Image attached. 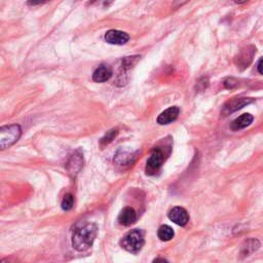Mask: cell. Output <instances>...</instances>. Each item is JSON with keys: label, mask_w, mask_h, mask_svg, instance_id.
I'll list each match as a JSON object with an SVG mask.
<instances>
[{"label": "cell", "mask_w": 263, "mask_h": 263, "mask_svg": "<svg viewBox=\"0 0 263 263\" xmlns=\"http://www.w3.org/2000/svg\"><path fill=\"white\" fill-rule=\"evenodd\" d=\"M97 231V225L94 223H85V224L78 225L72 234V247L80 252L87 251L93 246Z\"/></svg>", "instance_id": "cell-1"}, {"label": "cell", "mask_w": 263, "mask_h": 263, "mask_svg": "<svg viewBox=\"0 0 263 263\" xmlns=\"http://www.w3.org/2000/svg\"><path fill=\"white\" fill-rule=\"evenodd\" d=\"M145 241H144V234L139 229H134L129 231L121 241V246L130 253H138L141 251Z\"/></svg>", "instance_id": "cell-2"}, {"label": "cell", "mask_w": 263, "mask_h": 263, "mask_svg": "<svg viewBox=\"0 0 263 263\" xmlns=\"http://www.w3.org/2000/svg\"><path fill=\"white\" fill-rule=\"evenodd\" d=\"M22 129L19 125H9L0 128V147L2 150L10 147L20 139Z\"/></svg>", "instance_id": "cell-3"}, {"label": "cell", "mask_w": 263, "mask_h": 263, "mask_svg": "<svg viewBox=\"0 0 263 263\" xmlns=\"http://www.w3.org/2000/svg\"><path fill=\"white\" fill-rule=\"evenodd\" d=\"M166 161V152L162 147H155L146 164L147 175H155L159 173L164 162Z\"/></svg>", "instance_id": "cell-4"}, {"label": "cell", "mask_w": 263, "mask_h": 263, "mask_svg": "<svg viewBox=\"0 0 263 263\" xmlns=\"http://www.w3.org/2000/svg\"><path fill=\"white\" fill-rule=\"evenodd\" d=\"M256 54V47L254 45H248L241 49L239 55L235 58V64L241 70L246 69L251 64Z\"/></svg>", "instance_id": "cell-5"}, {"label": "cell", "mask_w": 263, "mask_h": 263, "mask_svg": "<svg viewBox=\"0 0 263 263\" xmlns=\"http://www.w3.org/2000/svg\"><path fill=\"white\" fill-rule=\"evenodd\" d=\"M253 102L254 99L252 98H245V97L233 98L224 104V106L222 108V113L224 115H228L229 113L238 111Z\"/></svg>", "instance_id": "cell-6"}, {"label": "cell", "mask_w": 263, "mask_h": 263, "mask_svg": "<svg viewBox=\"0 0 263 263\" xmlns=\"http://www.w3.org/2000/svg\"><path fill=\"white\" fill-rule=\"evenodd\" d=\"M138 153H139L138 151L132 152V151L121 149V150H118L117 153L115 154L114 163L117 166H121V167H130L136 162Z\"/></svg>", "instance_id": "cell-7"}, {"label": "cell", "mask_w": 263, "mask_h": 263, "mask_svg": "<svg viewBox=\"0 0 263 263\" xmlns=\"http://www.w3.org/2000/svg\"><path fill=\"white\" fill-rule=\"evenodd\" d=\"M105 42L114 45H123L130 41L128 33L120 30H109L105 33Z\"/></svg>", "instance_id": "cell-8"}, {"label": "cell", "mask_w": 263, "mask_h": 263, "mask_svg": "<svg viewBox=\"0 0 263 263\" xmlns=\"http://www.w3.org/2000/svg\"><path fill=\"white\" fill-rule=\"evenodd\" d=\"M169 218L179 226H185L189 221L187 211L182 207H175L169 212Z\"/></svg>", "instance_id": "cell-9"}, {"label": "cell", "mask_w": 263, "mask_h": 263, "mask_svg": "<svg viewBox=\"0 0 263 263\" xmlns=\"http://www.w3.org/2000/svg\"><path fill=\"white\" fill-rule=\"evenodd\" d=\"M137 220V213L133 208L126 207L122 210V212L118 215L117 221L121 225L124 226H130L135 223Z\"/></svg>", "instance_id": "cell-10"}, {"label": "cell", "mask_w": 263, "mask_h": 263, "mask_svg": "<svg viewBox=\"0 0 263 263\" xmlns=\"http://www.w3.org/2000/svg\"><path fill=\"white\" fill-rule=\"evenodd\" d=\"M113 74L112 68L107 64H101L93 73V81L96 83H105L109 81Z\"/></svg>", "instance_id": "cell-11"}, {"label": "cell", "mask_w": 263, "mask_h": 263, "mask_svg": "<svg viewBox=\"0 0 263 263\" xmlns=\"http://www.w3.org/2000/svg\"><path fill=\"white\" fill-rule=\"evenodd\" d=\"M179 113H180L179 107L177 106L170 107L159 115V117H157V124L165 126V125H169L171 123H173L178 118Z\"/></svg>", "instance_id": "cell-12"}, {"label": "cell", "mask_w": 263, "mask_h": 263, "mask_svg": "<svg viewBox=\"0 0 263 263\" xmlns=\"http://www.w3.org/2000/svg\"><path fill=\"white\" fill-rule=\"evenodd\" d=\"M83 164H84L83 154L80 152H74L70 156L67 165H66V168H67L69 174L76 175L78 172H80L81 169L83 168Z\"/></svg>", "instance_id": "cell-13"}, {"label": "cell", "mask_w": 263, "mask_h": 263, "mask_svg": "<svg viewBox=\"0 0 263 263\" xmlns=\"http://www.w3.org/2000/svg\"><path fill=\"white\" fill-rule=\"evenodd\" d=\"M254 121V117L253 115H251L250 113H245L241 116H239L238 118H235V120L230 124V129L232 131H239V130H243L247 127H249L251 125Z\"/></svg>", "instance_id": "cell-14"}, {"label": "cell", "mask_w": 263, "mask_h": 263, "mask_svg": "<svg viewBox=\"0 0 263 263\" xmlns=\"http://www.w3.org/2000/svg\"><path fill=\"white\" fill-rule=\"evenodd\" d=\"M259 247H260V243L257 240L250 239L244 243L242 250H241V255L245 257L251 255L253 252L256 251V250H258Z\"/></svg>", "instance_id": "cell-15"}, {"label": "cell", "mask_w": 263, "mask_h": 263, "mask_svg": "<svg viewBox=\"0 0 263 263\" xmlns=\"http://www.w3.org/2000/svg\"><path fill=\"white\" fill-rule=\"evenodd\" d=\"M174 230L173 228L169 225H162L159 230H157V236L163 242L171 241L174 238Z\"/></svg>", "instance_id": "cell-16"}, {"label": "cell", "mask_w": 263, "mask_h": 263, "mask_svg": "<svg viewBox=\"0 0 263 263\" xmlns=\"http://www.w3.org/2000/svg\"><path fill=\"white\" fill-rule=\"evenodd\" d=\"M117 135H118V131L116 129H112V130L108 131L107 133L104 135V137L100 141L101 146H106V145H108V144L111 143Z\"/></svg>", "instance_id": "cell-17"}, {"label": "cell", "mask_w": 263, "mask_h": 263, "mask_svg": "<svg viewBox=\"0 0 263 263\" xmlns=\"http://www.w3.org/2000/svg\"><path fill=\"white\" fill-rule=\"evenodd\" d=\"M74 206V197L71 193H67L65 194L62 203H61V207L64 210V211H70V210L73 208Z\"/></svg>", "instance_id": "cell-18"}, {"label": "cell", "mask_w": 263, "mask_h": 263, "mask_svg": "<svg viewBox=\"0 0 263 263\" xmlns=\"http://www.w3.org/2000/svg\"><path fill=\"white\" fill-rule=\"evenodd\" d=\"M224 86L227 88H233L239 86V83H238V81L234 80V78L230 77V78H227V80L224 82Z\"/></svg>", "instance_id": "cell-19"}, {"label": "cell", "mask_w": 263, "mask_h": 263, "mask_svg": "<svg viewBox=\"0 0 263 263\" xmlns=\"http://www.w3.org/2000/svg\"><path fill=\"white\" fill-rule=\"evenodd\" d=\"M257 70L260 74L263 75V58H261L257 64Z\"/></svg>", "instance_id": "cell-20"}, {"label": "cell", "mask_w": 263, "mask_h": 263, "mask_svg": "<svg viewBox=\"0 0 263 263\" xmlns=\"http://www.w3.org/2000/svg\"><path fill=\"white\" fill-rule=\"evenodd\" d=\"M1 263H16V259H14L12 257L4 258V259H2Z\"/></svg>", "instance_id": "cell-21"}, {"label": "cell", "mask_w": 263, "mask_h": 263, "mask_svg": "<svg viewBox=\"0 0 263 263\" xmlns=\"http://www.w3.org/2000/svg\"><path fill=\"white\" fill-rule=\"evenodd\" d=\"M152 263H169V262L164 258H156L153 260Z\"/></svg>", "instance_id": "cell-22"}]
</instances>
